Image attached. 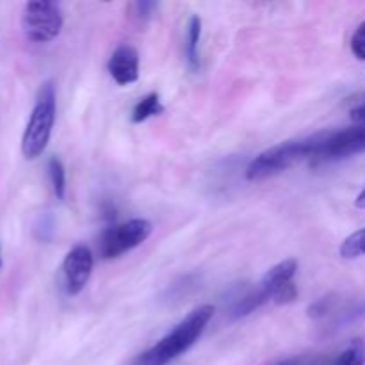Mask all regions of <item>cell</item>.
I'll return each instance as SVG.
<instances>
[{
    "mask_svg": "<svg viewBox=\"0 0 365 365\" xmlns=\"http://www.w3.org/2000/svg\"><path fill=\"white\" fill-rule=\"evenodd\" d=\"M212 317V305H200L198 309L189 312L187 317L182 319L170 334L164 335L157 344L135 356L130 365H168L173 362L175 359L184 355L189 348H192L195 342H198Z\"/></svg>",
    "mask_w": 365,
    "mask_h": 365,
    "instance_id": "6da1fadb",
    "label": "cell"
},
{
    "mask_svg": "<svg viewBox=\"0 0 365 365\" xmlns=\"http://www.w3.org/2000/svg\"><path fill=\"white\" fill-rule=\"evenodd\" d=\"M324 135H327V130L317 132L309 138L291 139V141L280 143V145L264 150L246 168V178L250 182L264 180V178L274 177L282 171H287L289 168L302 163V160L317 159Z\"/></svg>",
    "mask_w": 365,
    "mask_h": 365,
    "instance_id": "7a4b0ae2",
    "label": "cell"
},
{
    "mask_svg": "<svg viewBox=\"0 0 365 365\" xmlns=\"http://www.w3.org/2000/svg\"><path fill=\"white\" fill-rule=\"evenodd\" d=\"M53 121H56V86L52 81H46L39 88L21 138V153L25 159H36L45 152L52 135Z\"/></svg>",
    "mask_w": 365,
    "mask_h": 365,
    "instance_id": "3957f363",
    "label": "cell"
},
{
    "mask_svg": "<svg viewBox=\"0 0 365 365\" xmlns=\"http://www.w3.org/2000/svg\"><path fill=\"white\" fill-rule=\"evenodd\" d=\"M150 234H152V223L143 217H134L127 223L109 227L98 239V257L103 260L118 259L123 253L143 245Z\"/></svg>",
    "mask_w": 365,
    "mask_h": 365,
    "instance_id": "277c9868",
    "label": "cell"
},
{
    "mask_svg": "<svg viewBox=\"0 0 365 365\" xmlns=\"http://www.w3.org/2000/svg\"><path fill=\"white\" fill-rule=\"evenodd\" d=\"M63 13L59 4L50 0L27 2L21 14V29L27 39L34 43H48L59 36L63 29Z\"/></svg>",
    "mask_w": 365,
    "mask_h": 365,
    "instance_id": "5b68a950",
    "label": "cell"
},
{
    "mask_svg": "<svg viewBox=\"0 0 365 365\" xmlns=\"http://www.w3.org/2000/svg\"><path fill=\"white\" fill-rule=\"evenodd\" d=\"M365 152V121L342 130H327L317 160L334 163Z\"/></svg>",
    "mask_w": 365,
    "mask_h": 365,
    "instance_id": "8992f818",
    "label": "cell"
},
{
    "mask_svg": "<svg viewBox=\"0 0 365 365\" xmlns=\"http://www.w3.org/2000/svg\"><path fill=\"white\" fill-rule=\"evenodd\" d=\"M93 264H95V257L88 246L77 245L68 252L63 262L64 285H66L68 294L77 296L84 291L91 278Z\"/></svg>",
    "mask_w": 365,
    "mask_h": 365,
    "instance_id": "52a82bcc",
    "label": "cell"
},
{
    "mask_svg": "<svg viewBox=\"0 0 365 365\" xmlns=\"http://www.w3.org/2000/svg\"><path fill=\"white\" fill-rule=\"evenodd\" d=\"M110 77L120 86L134 84L139 78V53L132 45H120L107 64Z\"/></svg>",
    "mask_w": 365,
    "mask_h": 365,
    "instance_id": "ba28073f",
    "label": "cell"
},
{
    "mask_svg": "<svg viewBox=\"0 0 365 365\" xmlns=\"http://www.w3.org/2000/svg\"><path fill=\"white\" fill-rule=\"evenodd\" d=\"M200 38H202V18L191 16L187 24V41H185V59L192 70L200 68Z\"/></svg>",
    "mask_w": 365,
    "mask_h": 365,
    "instance_id": "9c48e42d",
    "label": "cell"
},
{
    "mask_svg": "<svg viewBox=\"0 0 365 365\" xmlns=\"http://www.w3.org/2000/svg\"><path fill=\"white\" fill-rule=\"evenodd\" d=\"M164 113V106L160 103V98L157 93H150V95L143 96L135 107L132 109V123H143V121L150 120L153 116H159Z\"/></svg>",
    "mask_w": 365,
    "mask_h": 365,
    "instance_id": "30bf717a",
    "label": "cell"
},
{
    "mask_svg": "<svg viewBox=\"0 0 365 365\" xmlns=\"http://www.w3.org/2000/svg\"><path fill=\"white\" fill-rule=\"evenodd\" d=\"M46 170H48L50 182H52L53 195L57 200H64L66 196V170H64L63 163L57 157H52L46 164Z\"/></svg>",
    "mask_w": 365,
    "mask_h": 365,
    "instance_id": "8fae6325",
    "label": "cell"
},
{
    "mask_svg": "<svg viewBox=\"0 0 365 365\" xmlns=\"http://www.w3.org/2000/svg\"><path fill=\"white\" fill-rule=\"evenodd\" d=\"M330 365H365V342L362 339L353 341Z\"/></svg>",
    "mask_w": 365,
    "mask_h": 365,
    "instance_id": "7c38bea8",
    "label": "cell"
},
{
    "mask_svg": "<svg viewBox=\"0 0 365 365\" xmlns=\"http://www.w3.org/2000/svg\"><path fill=\"white\" fill-rule=\"evenodd\" d=\"M362 255H365V228L346 237L341 245V257L344 259H359Z\"/></svg>",
    "mask_w": 365,
    "mask_h": 365,
    "instance_id": "4fadbf2b",
    "label": "cell"
},
{
    "mask_svg": "<svg viewBox=\"0 0 365 365\" xmlns=\"http://www.w3.org/2000/svg\"><path fill=\"white\" fill-rule=\"evenodd\" d=\"M335 305H337V299H335L334 294H328L324 296V298L316 299V302L309 307V317H312V319H321V317L330 316L335 310Z\"/></svg>",
    "mask_w": 365,
    "mask_h": 365,
    "instance_id": "5bb4252c",
    "label": "cell"
},
{
    "mask_svg": "<svg viewBox=\"0 0 365 365\" xmlns=\"http://www.w3.org/2000/svg\"><path fill=\"white\" fill-rule=\"evenodd\" d=\"M351 52L359 61H365V21H362L353 32Z\"/></svg>",
    "mask_w": 365,
    "mask_h": 365,
    "instance_id": "9a60e30c",
    "label": "cell"
},
{
    "mask_svg": "<svg viewBox=\"0 0 365 365\" xmlns=\"http://www.w3.org/2000/svg\"><path fill=\"white\" fill-rule=\"evenodd\" d=\"M34 232H36V237H38L39 241H50L53 235V220L52 217L41 216L39 223L36 225Z\"/></svg>",
    "mask_w": 365,
    "mask_h": 365,
    "instance_id": "2e32d148",
    "label": "cell"
},
{
    "mask_svg": "<svg viewBox=\"0 0 365 365\" xmlns=\"http://www.w3.org/2000/svg\"><path fill=\"white\" fill-rule=\"evenodd\" d=\"M296 298H298V289H296V285L291 282V284H287L285 287H282L280 291L277 292L273 302L278 303V305H287V303L294 302Z\"/></svg>",
    "mask_w": 365,
    "mask_h": 365,
    "instance_id": "e0dca14e",
    "label": "cell"
},
{
    "mask_svg": "<svg viewBox=\"0 0 365 365\" xmlns=\"http://www.w3.org/2000/svg\"><path fill=\"white\" fill-rule=\"evenodd\" d=\"M327 362V359L324 356H296V359H291V360H284V362H280L278 365H324Z\"/></svg>",
    "mask_w": 365,
    "mask_h": 365,
    "instance_id": "ac0fdd59",
    "label": "cell"
},
{
    "mask_svg": "<svg viewBox=\"0 0 365 365\" xmlns=\"http://www.w3.org/2000/svg\"><path fill=\"white\" fill-rule=\"evenodd\" d=\"M155 9H157V4H153V2H135L134 4L135 16H138L141 21L152 18L153 11H155Z\"/></svg>",
    "mask_w": 365,
    "mask_h": 365,
    "instance_id": "d6986e66",
    "label": "cell"
},
{
    "mask_svg": "<svg viewBox=\"0 0 365 365\" xmlns=\"http://www.w3.org/2000/svg\"><path fill=\"white\" fill-rule=\"evenodd\" d=\"M351 120L356 121V123H362V121H365V102L360 103V106H356L355 109L351 110Z\"/></svg>",
    "mask_w": 365,
    "mask_h": 365,
    "instance_id": "ffe728a7",
    "label": "cell"
},
{
    "mask_svg": "<svg viewBox=\"0 0 365 365\" xmlns=\"http://www.w3.org/2000/svg\"><path fill=\"white\" fill-rule=\"evenodd\" d=\"M355 205L359 207V209H365V187L360 191V195L356 196L355 200Z\"/></svg>",
    "mask_w": 365,
    "mask_h": 365,
    "instance_id": "44dd1931",
    "label": "cell"
},
{
    "mask_svg": "<svg viewBox=\"0 0 365 365\" xmlns=\"http://www.w3.org/2000/svg\"><path fill=\"white\" fill-rule=\"evenodd\" d=\"M0 267H2V259H0Z\"/></svg>",
    "mask_w": 365,
    "mask_h": 365,
    "instance_id": "7402d4cb",
    "label": "cell"
}]
</instances>
